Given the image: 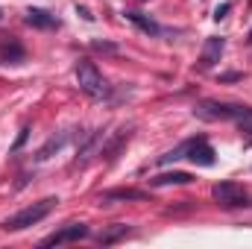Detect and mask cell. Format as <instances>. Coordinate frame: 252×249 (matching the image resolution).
<instances>
[{
	"label": "cell",
	"instance_id": "obj_20",
	"mask_svg": "<svg viewBox=\"0 0 252 249\" xmlns=\"http://www.w3.org/2000/svg\"><path fill=\"white\" fill-rule=\"evenodd\" d=\"M27 138H30V129H21V135H18V141H15V147H12V150H21Z\"/></svg>",
	"mask_w": 252,
	"mask_h": 249
},
{
	"label": "cell",
	"instance_id": "obj_2",
	"mask_svg": "<svg viewBox=\"0 0 252 249\" xmlns=\"http://www.w3.org/2000/svg\"><path fill=\"white\" fill-rule=\"evenodd\" d=\"M193 115L199 118V121H252V109L250 106H232V103H211V100H205V103H199L196 109H193Z\"/></svg>",
	"mask_w": 252,
	"mask_h": 249
},
{
	"label": "cell",
	"instance_id": "obj_10",
	"mask_svg": "<svg viewBox=\"0 0 252 249\" xmlns=\"http://www.w3.org/2000/svg\"><path fill=\"white\" fill-rule=\"evenodd\" d=\"M24 21H27L30 27H38V30H53V27H59L56 15H50L47 9H27V12H24Z\"/></svg>",
	"mask_w": 252,
	"mask_h": 249
},
{
	"label": "cell",
	"instance_id": "obj_16",
	"mask_svg": "<svg viewBox=\"0 0 252 249\" xmlns=\"http://www.w3.org/2000/svg\"><path fill=\"white\" fill-rule=\"evenodd\" d=\"M121 238H129V229L118 223V226H109L106 232H100V235H97V244L109 247V244H115V241H121Z\"/></svg>",
	"mask_w": 252,
	"mask_h": 249
},
{
	"label": "cell",
	"instance_id": "obj_11",
	"mask_svg": "<svg viewBox=\"0 0 252 249\" xmlns=\"http://www.w3.org/2000/svg\"><path fill=\"white\" fill-rule=\"evenodd\" d=\"M132 138V129H121L115 138H109V141H103V147H100V156L103 158H118V153H121V147H124L126 141Z\"/></svg>",
	"mask_w": 252,
	"mask_h": 249
},
{
	"label": "cell",
	"instance_id": "obj_1",
	"mask_svg": "<svg viewBox=\"0 0 252 249\" xmlns=\"http://www.w3.org/2000/svg\"><path fill=\"white\" fill-rule=\"evenodd\" d=\"M59 205V199L56 196H47V199H38V202H32V205H27L24 211H18L15 217H9L6 223H3V229L6 232H21V229H30V226H35V223H41L53 208Z\"/></svg>",
	"mask_w": 252,
	"mask_h": 249
},
{
	"label": "cell",
	"instance_id": "obj_7",
	"mask_svg": "<svg viewBox=\"0 0 252 249\" xmlns=\"http://www.w3.org/2000/svg\"><path fill=\"white\" fill-rule=\"evenodd\" d=\"M223 47H226V38L223 35H211L202 47V56H199V70H211L214 64L220 62L223 56Z\"/></svg>",
	"mask_w": 252,
	"mask_h": 249
},
{
	"label": "cell",
	"instance_id": "obj_13",
	"mask_svg": "<svg viewBox=\"0 0 252 249\" xmlns=\"http://www.w3.org/2000/svg\"><path fill=\"white\" fill-rule=\"evenodd\" d=\"M193 176L185 173V170H173V173H161V176H153L150 185L153 187H167V185H190Z\"/></svg>",
	"mask_w": 252,
	"mask_h": 249
},
{
	"label": "cell",
	"instance_id": "obj_4",
	"mask_svg": "<svg viewBox=\"0 0 252 249\" xmlns=\"http://www.w3.org/2000/svg\"><path fill=\"white\" fill-rule=\"evenodd\" d=\"M211 196L226 205V208H238V205H250V196L244 193V187L235 185V182H217L211 187Z\"/></svg>",
	"mask_w": 252,
	"mask_h": 249
},
{
	"label": "cell",
	"instance_id": "obj_22",
	"mask_svg": "<svg viewBox=\"0 0 252 249\" xmlns=\"http://www.w3.org/2000/svg\"><path fill=\"white\" fill-rule=\"evenodd\" d=\"M220 79H223V82H235V79H241V73H223Z\"/></svg>",
	"mask_w": 252,
	"mask_h": 249
},
{
	"label": "cell",
	"instance_id": "obj_19",
	"mask_svg": "<svg viewBox=\"0 0 252 249\" xmlns=\"http://www.w3.org/2000/svg\"><path fill=\"white\" fill-rule=\"evenodd\" d=\"M94 50H106V53H115L118 47H115V44H106V41H94Z\"/></svg>",
	"mask_w": 252,
	"mask_h": 249
},
{
	"label": "cell",
	"instance_id": "obj_18",
	"mask_svg": "<svg viewBox=\"0 0 252 249\" xmlns=\"http://www.w3.org/2000/svg\"><path fill=\"white\" fill-rule=\"evenodd\" d=\"M229 9H232V3H220V6L214 9V21H223V18L229 15Z\"/></svg>",
	"mask_w": 252,
	"mask_h": 249
},
{
	"label": "cell",
	"instance_id": "obj_17",
	"mask_svg": "<svg viewBox=\"0 0 252 249\" xmlns=\"http://www.w3.org/2000/svg\"><path fill=\"white\" fill-rule=\"evenodd\" d=\"M185 147H188V141H185V144H179V147H173L170 153L158 156V164H170V161H179V158H185Z\"/></svg>",
	"mask_w": 252,
	"mask_h": 249
},
{
	"label": "cell",
	"instance_id": "obj_15",
	"mask_svg": "<svg viewBox=\"0 0 252 249\" xmlns=\"http://www.w3.org/2000/svg\"><path fill=\"white\" fill-rule=\"evenodd\" d=\"M103 202H112V199H147L144 190H135V187H118V190H106L100 193Z\"/></svg>",
	"mask_w": 252,
	"mask_h": 249
},
{
	"label": "cell",
	"instance_id": "obj_8",
	"mask_svg": "<svg viewBox=\"0 0 252 249\" xmlns=\"http://www.w3.org/2000/svg\"><path fill=\"white\" fill-rule=\"evenodd\" d=\"M103 141H106L103 129H94V132H88V135H85V141L76 147V161H79V164H85L91 156H100V147H103Z\"/></svg>",
	"mask_w": 252,
	"mask_h": 249
},
{
	"label": "cell",
	"instance_id": "obj_3",
	"mask_svg": "<svg viewBox=\"0 0 252 249\" xmlns=\"http://www.w3.org/2000/svg\"><path fill=\"white\" fill-rule=\"evenodd\" d=\"M76 85H79L82 94H88V97H94V100H100V97L109 94V85H106L103 73L97 70V64L88 62V59L76 62Z\"/></svg>",
	"mask_w": 252,
	"mask_h": 249
},
{
	"label": "cell",
	"instance_id": "obj_21",
	"mask_svg": "<svg viewBox=\"0 0 252 249\" xmlns=\"http://www.w3.org/2000/svg\"><path fill=\"white\" fill-rule=\"evenodd\" d=\"M76 15H82V18H85V21H94V15H91V12H88V9H85V6H76Z\"/></svg>",
	"mask_w": 252,
	"mask_h": 249
},
{
	"label": "cell",
	"instance_id": "obj_14",
	"mask_svg": "<svg viewBox=\"0 0 252 249\" xmlns=\"http://www.w3.org/2000/svg\"><path fill=\"white\" fill-rule=\"evenodd\" d=\"M126 18H129L138 30H144L147 35H161V27H158L153 18H147V15H141V12H126Z\"/></svg>",
	"mask_w": 252,
	"mask_h": 249
},
{
	"label": "cell",
	"instance_id": "obj_12",
	"mask_svg": "<svg viewBox=\"0 0 252 249\" xmlns=\"http://www.w3.org/2000/svg\"><path fill=\"white\" fill-rule=\"evenodd\" d=\"M24 59L27 53L18 41H0V64H21Z\"/></svg>",
	"mask_w": 252,
	"mask_h": 249
},
{
	"label": "cell",
	"instance_id": "obj_5",
	"mask_svg": "<svg viewBox=\"0 0 252 249\" xmlns=\"http://www.w3.org/2000/svg\"><path fill=\"white\" fill-rule=\"evenodd\" d=\"M185 158H190L196 167H211L217 158H214V150H211V144L199 135V138H190L188 147H185Z\"/></svg>",
	"mask_w": 252,
	"mask_h": 249
},
{
	"label": "cell",
	"instance_id": "obj_9",
	"mask_svg": "<svg viewBox=\"0 0 252 249\" xmlns=\"http://www.w3.org/2000/svg\"><path fill=\"white\" fill-rule=\"evenodd\" d=\"M73 135H76V129H67V132H59V135H53V138H50V141H47V144H44V147L35 153V161H47L53 153H59V150H62V147L67 144V141H70V138H73Z\"/></svg>",
	"mask_w": 252,
	"mask_h": 249
},
{
	"label": "cell",
	"instance_id": "obj_6",
	"mask_svg": "<svg viewBox=\"0 0 252 249\" xmlns=\"http://www.w3.org/2000/svg\"><path fill=\"white\" fill-rule=\"evenodd\" d=\"M88 235H91V232H88L85 223H70V226L59 229V232H53L50 238H44L41 247H62V244H70V241H82V238H88Z\"/></svg>",
	"mask_w": 252,
	"mask_h": 249
}]
</instances>
